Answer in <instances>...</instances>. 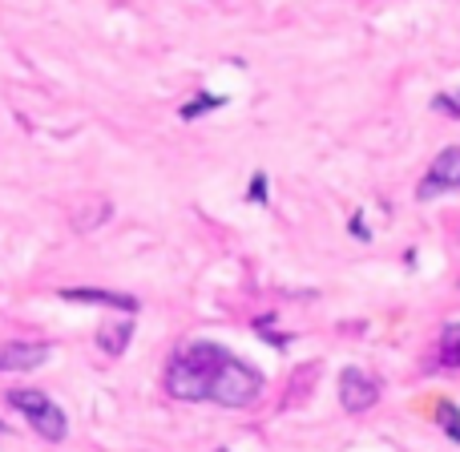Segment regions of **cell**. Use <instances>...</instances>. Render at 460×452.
<instances>
[{"instance_id":"obj_1","label":"cell","mask_w":460,"mask_h":452,"mask_svg":"<svg viewBox=\"0 0 460 452\" xmlns=\"http://www.w3.org/2000/svg\"><path fill=\"white\" fill-rule=\"evenodd\" d=\"M166 396L182 400V404H210L223 408H251L262 396V372L251 368L246 359H238L234 351L218 348L210 340H194L186 348H178L166 364Z\"/></svg>"},{"instance_id":"obj_2","label":"cell","mask_w":460,"mask_h":452,"mask_svg":"<svg viewBox=\"0 0 460 452\" xmlns=\"http://www.w3.org/2000/svg\"><path fill=\"white\" fill-rule=\"evenodd\" d=\"M8 408H16V412L29 416L32 432H37L40 440H49V445H61V440L69 437V416H65L61 408H57L53 400L45 396V392H37V388H13V392H8Z\"/></svg>"},{"instance_id":"obj_3","label":"cell","mask_w":460,"mask_h":452,"mask_svg":"<svg viewBox=\"0 0 460 452\" xmlns=\"http://www.w3.org/2000/svg\"><path fill=\"white\" fill-rule=\"evenodd\" d=\"M448 191H460V146H448V150H440L437 158H432L429 174L420 178V186H416V199H440V194Z\"/></svg>"},{"instance_id":"obj_4","label":"cell","mask_w":460,"mask_h":452,"mask_svg":"<svg viewBox=\"0 0 460 452\" xmlns=\"http://www.w3.org/2000/svg\"><path fill=\"white\" fill-rule=\"evenodd\" d=\"M376 400H380V384H376L364 368H343L340 372V404H343V412L359 416V412H367V408H376Z\"/></svg>"},{"instance_id":"obj_5","label":"cell","mask_w":460,"mask_h":452,"mask_svg":"<svg viewBox=\"0 0 460 452\" xmlns=\"http://www.w3.org/2000/svg\"><path fill=\"white\" fill-rule=\"evenodd\" d=\"M49 359V343H24V340H13L4 343L0 351V372H32Z\"/></svg>"},{"instance_id":"obj_6","label":"cell","mask_w":460,"mask_h":452,"mask_svg":"<svg viewBox=\"0 0 460 452\" xmlns=\"http://www.w3.org/2000/svg\"><path fill=\"white\" fill-rule=\"evenodd\" d=\"M129 340H134V315H121V319H110V323L97 327V348L102 356H126Z\"/></svg>"},{"instance_id":"obj_7","label":"cell","mask_w":460,"mask_h":452,"mask_svg":"<svg viewBox=\"0 0 460 452\" xmlns=\"http://www.w3.org/2000/svg\"><path fill=\"white\" fill-rule=\"evenodd\" d=\"M61 299L69 303H105V307H121L126 315H137V299L121 291H97V287H65Z\"/></svg>"},{"instance_id":"obj_8","label":"cell","mask_w":460,"mask_h":452,"mask_svg":"<svg viewBox=\"0 0 460 452\" xmlns=\"http://www.w3.org/2000/svg\"><path fill=\"white\" fill-rule=\"evenodd\" d=\"M110 202L105 199H85V210H77L73 215V223H77V230H93V226H102L105 218H110Z\"/></svg>"},{"instance_id":"obj_9","label":"cell","mask_w":460,"mask_h":452,"mask_svg":"<svg viewBox=\"0 0 460 452\" xmlns=\"http://www.w3.org/2000/svg\"><path fill=\"white\" fill-rule=\"evenodd\" d=\"M440 368H456L460 372V323H448L440 332Z\"/></svg>"},{"instance_id":"obj_10","label":"cell","mask_w":460,"mask_h":452,"mask_svg":"<svg viewBox=\"0 0 460 452\" xmlns=\"http://www.w3.org/2000/svg\"><path fill=\"white\" fill-rule=\"evenodd\" d=\"M218 105H226V97H218V93H199L194 102L182 105V118H186V121H190V118H202V113L218 110Z\"/></svg>"},{"instance_id":"obj_11","label":"cell","mask_w":460,"mask_h":452,"mask_svg":"<svg viewBox=\"0 0 460 452\" xmlns=\"http://www.w3.org/2000/svg\"><path fill=\"white\" fill-rule=\"evenodd\" d=\"M437 416H440V429H445L448 437H453L456 445H460V412H456V408H453V404H448V400H445V404L437 408Z\"/></svg>"},{"instance_id":"obj_12","label":"cell","mask_w":460,"mask_h":452,"mask_svg":"<svg viewBox=\"0 0 460 452\" xmlns=\"http://www.w3.org/2000/svg\"><path fill=\"white\" fill-rule=\"evenodd\" d=\"M246 199H251V202H267V178L254 174L251 178V194H246Z\"/></svg>"},{"instance_id":"obj_13","label":"cell","mask_w":460,"mask_h":452,"mask_svg":"<svg viewBox=\"0 0 460 452\" xmlns=\"http://www.w3.org/2000/svg\"><path fill=\"white\" fill-rule=\"evenodd\" d=\"M437 110L456 113V118H460V102H453V97H448V93H440V97H437Z\"/></svg>"},{"instance_id":"obj_14","label":"cell","mask_w":460,"mask_h":452,"mask_svg":"<svg viewBox=\"0 0 460 452\" xmlns=\"http://www.w3.org/2000/svg\"><path fill=\"white\" fill-rule=\"evenodd\" d=\"M351 235H356V238H367V226L359 223V218H351Z\"/></svg>"},{"instance_id":"obj_15","label":"cell","mask_w":460,"mask_h":452,"mask_svg":"<svg viewBox=\"0 0 460 452\" xmlns=\"http://www.w3.org/2000/svg\"><path fill=\"white\" fill-rule=\"evenodd\" d=\"M215 452H230V448H215Z\"/></svg>"},{"instance_id":"obj_16","label":"cell","mask_w":460,"mask_h":452,"mask_svg":"<svg viewBox=\"0 0 460 452\" xmlns=\"http://www.w3.org/2000/svg\"><path fill=\"white\" fill-rule=\"evenodd\" d=\"M0 432H4V421H0Z\"/></svg>"}]
</instances>
